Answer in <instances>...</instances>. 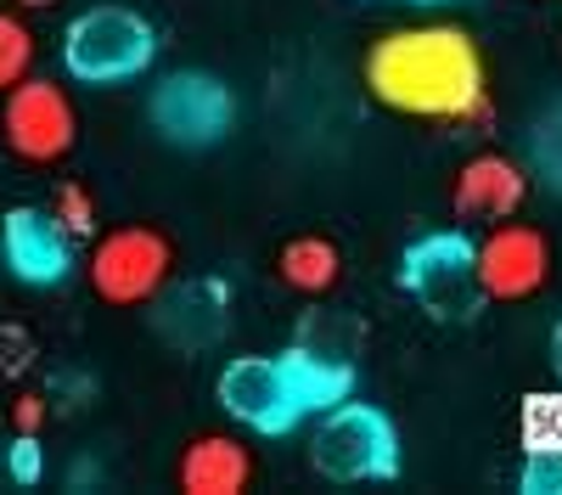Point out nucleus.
<instances>
[{"mask_svg":"<svg viewBox=\"0 0 562 495\" xmlns=\"http://www.w3.org/2000/svg\"><path fill=\"white\" fill-rule=\"evenodd\" d=\"M34 68V34L18 12H0V90H12Z\"/></svg>","mask_w":562,"mask_h":495,"instance_id":"16","label":"nucleus"},{"mask_svg":"<svg viewBox=\"0 0 562 495\" xmlns=\"http://www.w3.org/2000/svg\"><path fill=\"white\" fill-rule=\"evenodd\" d=\"M535 164H540V175L551 180V187L562 192V102L535 124Z\"/></svg>","mask_w":562,"mask_h":495,"instance_id":"18","label":"nucleus"},{"mask_svg":"<svg viewBox=\"0 0 562 495\" xmlns=\"http://www.w3.org/2000/svg\"><path fill=\"white\" fill-rule=\"evenodd\" d=\"M276 277L288 282L293 293H304V299H326L338 288V277H344V254H338L333 237H315V232L288 237L281 254H276Z\"/></svg>","mask_w":562,"mask_h":495,"instance_id":"15","label":"nucleus"},{"mask_svg":"<svg viewBox=\"0 0 562 495\" xmlns=\"http://www.w3.org/2000/svg\"><path fill=\"white\" fill-rule=\"evenodd\" d=\"M310 468L333 484H366V479H394L400 473V434L389 412L366 400L326 405L315 439H310Z\"/></svg>","mask_w":562,"mask_h":495,"instance_id":"2","label":"nucleus"},{"mask_svg":"<svg viewBox=\"0 0 562 495\" xmlns=\"http://www.w3.org/2000/svg\"><path fill=\"white\" fill-rule=\"evenodd\" d=\"M220 405L254 434H293L304 423V405L281 355H237L220 372Z\"/></svg>","mask_w":562,"mask_h":495,"instance_id":"8","label":"nucleus"},{"mask_svg":"<svg viewBox=\"0 0 562 495\" xmlns=\"http://www.w3.org/2000/svg\"><path fill=\"white\" fill-rule=\"evenodd\" d=\"M473 265H479V288L495 304H518L535 299L551 282V243L535 225L518 220H495V232L484 243H473Z\"/></svg>","mask_w":562,"mask_h":495,"instance_id":"9","label":"nucleus"},{"mask_svg":"<svg viewBox=\"0 0 562 495\" xmlns=\"http://www.w3.org/2000/svg\"><path fill=\"white\" fill-rule=\"evenodd\" d=\"M52 214H57V225H63L74 243H90V237H97V225H102V220H97V198H90L79 180H63V187H57Z\"/></svg>","mask_w":562,"mask_h":495,"instance_id":"17","label":"nucleus"},{"mask_svg":"<svg viewBox=\"0 0 562 495\" xmlns=\"http://www.w3.org/2000/svg\"><path fill=\"white\" fill-rule=\"evenodd\" d=\"M281 367H288V378H293V394L304 405V417H321L326 405H338V400L355 394V367L338 349L293 344V349H281Z\"/></svg>","mask_w":562,"mask_h":495,"instance_id":"14","label":"nucleus"},{"mask_svg":"<svg viewBox=\"0 0 562 495\" xmlns=\"http://www.w3.org/2000/svg\"><path fill=\"white\" fill-rule=\"evenodd\" d=\"M225 327H231V288L225 282L198 277V282H180L158 299V333L180 349H209L225 338Z\"/></svg>","mask_w":562,"mask_h":495,"instance_id":"12","label":"nucleus"},{"mask_svg":"<svg viewBox=\"0 0 562 495\" xmlns=\"http://www.w3.org/2000/svg\"><path fill=\"white\" fill-rule=\"evenodd\" d=\"M0 259H7V270L18 282L29 288H57L74 277V237L57 225L52 209H34V203H18L7 209V220H0Z\"/></svg>","mask_w":562,"mask_h":495,"instance_id":"10","label":"nucleus"},{"mask_svg":"<svg viewBox=\"0 0 562 495\" xmlns=\"http://www.w3.org/2000/svg\"><path fill=\"white\" fill-rule=\"evenodd\" d=\"M147 119L169 147L198 153V147H214L231 135V124H237V97H231V85H220L214 74L186 68V74H169L153 90Z\"/></svg>","mask_w":562,"mask_h":495,"instance_id":"7","label":"nucleus"},{"mask_svg":"<svg viewBox=\"0 0 562 495\" xmlns=\"http://www.w3.org/2000/svg\"><path fill=\"white\" fill-rule=\"evenodd\" d=\"M0 142L23 164H63L79 142V113L57 79L23 74L12 90H0Z\"/></svg>","mask_w":562,"mask_h":495,"instance_id":"6","label":"nucleus"},{"mask_svg":"<svg viewBox=\"0 0 562 495\" xmlns=\"http://www.w3.org/2000/svg\"><path fill=\"white\" fill-rule=\"evenodd\" d=\"M34 367V338L18 322H0V378H23Z\"/></svg>","mask_w":562,"mask_h":495,"instance_id":"20","label":"nucleus"},{"mask_svg":"<svg viewBox=\"0 0 562 495\" xmlns=\"http://www.w3.org/2000/svg\"><path fill=\"white\" fill-rule=\"evenodd\" d=\"M518 484H524L529 495H562V445H540V450H529V462H524Z\"/></svg>","mask_w":562,"mask_h":495,"instance_id":"19","label":"nucleus"},{"mask_svg":"<svg viewBox=\"0 0 562 495\" xmlns=\"http://www.w3.org/2000/svg\"><path fill=\"white\" fill-rule=\"evenodd\" d=\"M12 423H18V434H34V428L45 423V400H40V394H18V405H12Z\"/></svg>","mask_w":562,"mask_h":495,"instance_id":"22","label":"nucleus"},{"mask_svg":"<svg viewBox=\"0 0 562 495\" xmlns=\"http://www.w3.org/2000/svg\"><path fill=\"white\" fill-rule=\"evenodd\" d=\"M400 288L434 315V322H473L490 304L479 288V265H473V237L467 232H434L416 237L400 254Z\"/></svg>","mask_w":562,"mask_h":495,"instance_id":"4","label":"nucleus"},{"mask_svg":"<svg viewBox=\"0 0 562 495\" xmlns=\"http://www.w3.org/2000/svg\"><path fill=\"white\" fill-rule=\"evenodd\" d=\"M90 288H97L108 304H153L169 288L175 270V243L158 232V225H119V232H102L90 243Z\"/></svg>","mask_w":562,"mask_h":495,"instance_id":"5","label":"nucleus"},{"mask_svg":"<svg viewBox=\"0 0 562 495\" xmlns=\"http://www.w3.org/2000/svg\"><path fill=\"white\" fill-rule=\"evenodd\" d=\"M529 198V169L518 158H506V153H479V158H467L461 175H456V214L461 220H512L524 209Z\"/></svg>","mask_w":562,"mask_h":495,"instance_id":"11","label":"nucleus"},{"mask_svg":"<svg viewBox=\"0 0 562 495\" xmlns=\"http://www.w3.org/2000/svg\"><path fill=\"white\" fill-rule=\"evenodd\" d=\"M18 7H57V0H18Z\"/></svg>","mask_w":562,"mask_h":495,"instance_id":"24","label":"nucleus"},{"mask_svg":"<svg viewBox=\"0 0 562 495\" xmlns=\"http://www.w3.org/2000/svg\"><path fill=\"white\" fill-rule=\"evenodd\" d=\"M158 57V29L130 7H90L63 29V68L79 85H124Z\"/></svg>","mask_w":562,"mask_h":495,"instance_id":"3","label":"nucleus"},{"mask_svg":"<svg viewBox=\"0 0 562 495\" xmlns=\"http://www.w3.org/2000/svg\"><path fill=\"white\" fill-rule=\"evenodd\" d=\"M551 372H557V383H562V322L551 327Z\"/></svg>","mask_w":562,"mask_h":495,"instance_id":"23","label":"nucleus"},{"mask_svg":"<svg viewBox=\"0 0 562 495\" xmlns=\"http://www.w3.org/2000/svg\"><path fill=\"white\" fill-rule=\"evenodd\" d=\"M12 479L18 484H34L40 479V439L34 434H18L12 439Z\"/></svg>","mask_w":562,"mask_h":495,"instance_id":"21","label":"nucleus"},{"mask_svg":"<svg viewBox=\"0 0 562 495\" xmlns=\"http://www.w3.org/2000/svg\"><path fill=\"white\" fill-rule=\"evenodd\" d=\"M366 85L371 97L411 119H484V57L473 34L461 29H394L366 52Z\"/></svg>","mask_w":562,"mask_h":495,"instance_id":"1","label":"nucleus"},{"mask_svg":"<svg viewBox=\"0 0 562 495\" xmlns=\"http://www.w3.org/2000/svg\"><path fill=\"white\" fill-rule=\"evenodd\" d=\"M186 495H243L254 484V457L243 439L231 434H198L186 445V457L175 468Z\"/></svg>","mask_w":562,"mask_h":495,"instance_id":"13","label":"nucleus"}]
</instances>
